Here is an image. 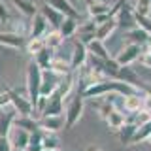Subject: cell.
<instances>
[{"label":"cell","mask_w":151,"mask_h":151,"mask_svg":"<svg viewBox=\"0 0 151 151\" xmlns=\"http://www.w3.org/2000/svg\"><path fill=\"white\" fill-rule=\"evenodd\" d=\"M25 74H27V94L36 111V104H38V98H40V87H42V70L38 68L34 60H30L27 64Z\"/></svg>","instance_id":"6da1fadb"},{"label":"cell","mask_w":151,"mask_h":151,"mask_svg":"<svg viewBox=\"0 0 151 151\" xmlns=\"http://www.w3.org/2000/svg\"><path fill=\"white\" fill-rule=\"evenodd\" d=\"M8 94H9V100H12V106L15 108V111H17V115H21V117H30L32 113H34V106H32V102H30V98H28V94L27 93H23V91H17V89H6Z\"/></svg>","instance_id":"7a4b0ae2"},{"label":"cell","mask_w":151,"mask_h":151,"mask_svg":"<svg viewBox=\"0 0 151 151\" xmlns=\"http://www.w3.org/2000/svg\"><path fill=\"white\" fill-rule=\"evenodd\" d=\"M85 110V100L81 94H76V96L70 100V104L66 106V117H64V129H74L78 125V121L81 119Z\"/></svg>","instance_id":"3957f363"},{"label":"cell","mask_w":151,"mask_h":151,"mask_svg":"<svg viewBox=\"0 0 151 151\" xmlns=\"http://www.w3.org/2000/svg\"><path fill=\"white\" fill-rule=\"evenodd\" d=\"M144 53V47L142 45H136V44H127L123 49L113 57V60L117 63L119 68H129L132 63H136V60L140 59V55Z\"/></svg>","instance_id":"277c9868"},{"label":"cell","mask_w":151,"mask_h":151,"mask_svg":"<svg viewBox=\"0 0 151 151\" xmlns=\"http://www.w3.org/2000/svg\"><path fill=\"white\" fill-rule=\"evenodd\" d=\"M27 42H28V38L23 36V34H17V32H12V30H2L0 32V45L9 47V49L25 51L27 49Z\"/></svg>","instance_id":"5b68a950"},{"label":"cell","mask_w":151,"mask_h":151,"mask_svg":"<svg viewBox=\"0 0 151 151\" xmlns=\"http://www.w3.org/2000/svg\"><path fill=\"white\" fill-rule=\"evenodd\" d=\"M115 21H117V28H121V30H132V28H136V21H134V8H132V4L127 2L123 9L115 15Z\"/></svg>","instance_id":"8992f818"},{"label":"cell","mask_w":151,"mask_h":151,"mask_svg":"<svg viewBox=\"0 0 151 151\" xmlns=\"http://www.w3.org/2000/svg\"><path fill=\"white\" fill-rule=\"evenodd\" d=\"M87 59H89V51H87V45L81 44V42H76L74 47H72V55H70V64H72V70H81L85 64H87Z\"/></svg>","instance_id":"52a82bcc"},{"label":"cell","mask_w":151,"mask_h":151,"mask_svg":"<svg viewBox=\"0 0 151 151\" xmlns=\"http://www.w3.org/2000/svg\"><path fill=\"white\" fill-rule=\"evenodd\" d=\"M40 13L45 17V21H47V25H49V28H51V30H59V28H60V25H63V21L66 19V17L63 15V13H60V12H57V9H55L53 6H51L49 2L42 6Z\"/></svg>","instance_id":"ba28073f"},{"label":"cell","mask_w":151,"mask_h":151,"mask_svg":"<svg viewBox=\"0 0 151 151\" xmlns=\"http://www.w3.org/2000/svg\"><path fill=\"white\" fill-rule=\"evenodd\" d=\"M76 34H78V40L81 42V44L89 45L94 38H96V36H94V34H96V23H94V19H87L85 23H79Z\"/></svg>","instance_id":"9c48e42d"},{"label":"cell","mask_w":151,"mask_h":151,"mask_svg":"<svg viewBox=\"0 0 151 151\" xmlns=\"http://www.w3.org/2000/svg\"><path fill=\"white\" fill-rule=\"evenodd\" d=\"M9 138V144H12L13 149H27L28 147V140H30V132L23 130L21 127H12V130H9L8 134Z\"/></svg>","instance_id":"30bf717a"},{"label":"cell","mask_w":151,"mask_h":151,"mask_svg":"<svg viewBox=\"0 0 151 151\" xmlns=\"http://www.w3.org/2000/svg\"><path fill=\"white\" fill-rule=\"evenodd\" d=\"M38 129L44 132H59L64 129V119L60 115H47V117H40L38 119Z\"/></svg>","instance_id":"8fae6325"},{"label":"cell","mask_w":151,"mask_h":151,"mask_svg":"<svg viewBox=\"0 0 151 151\" xmlns=\"http://www.w3.org/2000/svg\"><path fill=\"white\" fill-rule=\"evenodd\" d=\"M28 30H30V36L28 38H44L47 32L51 30L49 25H47V21H45V17L42 15L40 12L36 13L34 17H32V21H30V27H28Z\"/></svg>","instance_id":"7c38bea8"},{"label":"cell","mask_w":151,"mask_h":151,"mask_svg":"<svg viewBox=\"0 0 151 151\" xmlns=\"http://www.w3.org/2000/svg\"><path fill=\"white\" fill-rule=\"evenodd\" d=\"M15 117H17L15 108H6V110H0V136H8L9 134Z\"/></svg>","instance_id":"4fadbf2b"},{"label":"cell","mask_w":151,"mask_h":151,"mask_svg":"<svg viewBox=\"0 0 151 151\" xmlns=\"http://www.w3.org/2000/svg\"><path fill=\"white\" fill-rule=\"evenodd\" d=\"M115 30H117V21H115V17H108L106 21H102L100 25H96V34H94V36H96V40L106 42Z\"/></svg>","instance_id":"5bb4252c"},{"label":"cell","mask_w":151,"mask_h":151,"mask_svg":"<svg viewBox=\"0 0 151 151\" xmlns=\"http://www.w3.org/2000/svg\"><path fill=\"white\" fill-rule=\"evenodd\" d=\"M125 42L127 44H136V45H149L151 42V36L147 34V32H144L142 28H132V30H127L125 32Z\"/></svg>","instance_id":"9a60e30c"},{"label":"cell","mask_w":151,"mask_h":151,"mask_svg":"<svg viewBox=\"0 0 151 151\" xmlns=\"http://www.w3.org/2000/svg\"><path fill=\"white\" fill-rule=\"evenodd\" d=\"M9 2H12V6L15 8L23 17L32 19L38 13V6H36L34 0H9Z\"/></svg>","instance_id":"2e32d148"},{"label":"cell","mask_w":151,"mask_h":151,"mask_svg":"<svg viewBox=\"0 0 151 151\" xmlns=\"http://www.w3.org/2000/svg\"><path fill=\"white\" fill-rule=\"evenodd\" d=\"M53 59H55V49H51V47H44V49H40V51L34 55V63L38 64V68H40L42 72L51 68Z\"/></svg>","instance_id":"e0dca14e"},{"label":"cell","mask_w":151,"mask_h":151,"mask_svg":"<svg viewBox=\"0 0 151 151\" xmlns=\"http://www.w3.org/2000/svg\"><path fill=\"white\" fill-rule=\"evenodd\" d=\"M63 104L64 100H60L59 96H51V98H47L45 100V106H44V110L40 111V117H47V115H60L63 113Z\"/></svg>","instance_id":"ac0fdd59"},{"label":"cell","mask_w":151,"mask_h":151,"mask_svg":"<svg viewBox=\"0 0 151 151\" xmlns=\"http://www.w3.org/2000/svg\"><path fill=\"white\" fill-rule=\"evenodd\" d=\"M87 51H89V55L96 57V59H100V60H110V59H113V57L110 55V51H108V47L104 45V42L96 40V38H94L91 44L87 45Z\"/></svg>","instance_id":"d6986e66"},{"label":"cell","mask_w":151,"mask_h":151,"mask_svg":"<svg viewBox=\"0 0 151 151\" xmlns=\"http://www.w3.org/2000/svg\"><path fill=\"white\" fill-rule=\"evenodd\" d=\"M111 6L108 2H96V0H91L87 2V13H89V19H96L100 15H108L110 13Z\"/></svg>","instance_id":"ffe728a7"},{"label":"cell","mask_w":151,"mask_h":151,"mask_svg":"<svg viewBox=\"0 0 151 151\" xmlns=\"http://www.w3.org/2000/svg\"><path fill=\"white\" fill-rule=\"evenodd\" d=\"M142 102H144V96L140 93H134V94H129L125 96V110L127 113H140L142 111Z\"/></svg>","instance_id":"44dd1931"},{"label":"cell","mask_w":151,"mask_h":151,"mask_svg":"<svg viewBox=\"0 0 151 151\" xmlns=\"http://www.w3.org/2000/svg\"><path fill=\"white\" fill-rule=\"evenodd\" d=\"M49 4L53 6L57 12H60L64 17H78V12H76L74 4L70 0H49Z\"/></svg>","instance_id":"7402d4cb"},{"label":"cell","mask_w":151,"mask_h":151,"mask_svg":"<svg viewBox=\"0 0 151 151\" xmlns=\"http://www.w3.org/2000/svg\"><path fill=\"white\" fill-rule=\"evenodd\" d=\"M49 70H53V72L59 74V76H66V74H72L74 72L72 64H70V59H63V57H57V55H55L53 63H51V68Z\"/></svg>","instance_id":"603a6c76"},{"label":"cell","mask_w":151,"mask_h":151,"mask_svg":"<svg viewBox=\"0 0 151 151\" xmlns=\"http://www.w3.org/2000/svg\"><path fill=\"white\" fill-rule=\"evenodd\" d=\"M78 25H79L78 17H66L64 21H63V25H60V28H59V34L63 36V40L74 36L76 30H78Z\"/></svg>","instance_id":"cb8c5ba5"},{"label":"cell","mask_w":151,"mask_h":151,"mask_svg":"<svg viewBox=\"0 0 151 151\" xmlns=\"http://www.w3.org/2000/svg\"><path fill=\"white\" fill-rule=\"evenodd\" d=\"M151 136V119L138 125V129L134 132V138H132V144L130 145H136V144H142V142H147Z\"/></svg>","instance_id":"d4e9b609"},{"label":"cell","mask_w":151,"mask_h":151,"mask_svg":"<svg viewBox=\"0 0 151 151\" xmlns=\"http://www.w3.org/2000/svg\"><path fill=\"white\" fill-rule=\"evenodd\" d=\"M138 127L134 123H125V125L119 129V142L123 145H130L132 144V138H134V132Z\"/></svg>","instance_id":"484cf974"},{"label":"cell","mask_w":151,"mask_h":151,"mask_svg":"<svg viewBox=\"0 0 151 151\" xmlns=\"http://www.w3.org/2000/svg\"><path fill=\"white\" fill-rule=\"evenodd\" d=\"M106 123H108V127H110L111 130H119L121 127L127 123V113H125V111H119V110H115V111H113L111 115L106 119Z\"/></svg>","instance_id":"4316f807"},{"label":"cell","mask_w":151,"mask_h":151,"mask_svg":"<svg viewBox=\"0 0 151 151\" xmlns=\"http://www.w3.org/2000/svg\"><path fill=\"white\" fill-rule=\"evenodd\" d=\"M44 132V130H42ZM42 147L44 149H51V151H59L60 147V140L55 132H44V138H42Z\"/></svg>","instance_id":"83f0119b"},{"label":"cell","mask_w":151,"mask_h":151,"mask_svg":"<svg viewBox=\"0 0 151 151\" xmlns=\"http://www.w3.org/2000/svg\"><path fill=\"white\" fill-rule=\"evenodd\" d=\"M13 125L15 127H21L23 130L27 132H34L38 130V119H32V117H15V121H13Z\"/></svg>","instance_id":"f1b7e54d"},{"label":"cell","mask_w":151,"mask_h":151,"mask_svg":"<svg viewBox=\"0 0 151 151\" xmlns=\"http://www.w3.org/2000/svg\"><path fill=\"white\" fill-rule=\"evenodd\" d=\"M42 138H44V132L40 129L30 132V140H28L27 151H44V147H42Z\"/></svg>","instance_id":"f546056e"},{"label":"cell","mask_w":151,"mask_h":151,"mask_svg":"<svg viewBox=\"0 0 151 151\" xmlns=\"http://www.w3.org/2000/svg\"><path fill=\"white\" fill-rule=\"evenodd\" d=\"M44 42H45V47L57 49V47L63 44V36L59 34V30H49V32L44 36Z\"/></svg>","instance_id":"4dcf8cb0"},{"label":"cell","mask_w":151,"mask_h":151,"mask_svg":"<svg viewBox=\"0 0 151 151\" xmlns=\"http://www.w3.org/2000/svg\"><path fill=\"white\" fill-rule=\"evenodd\" d=\"M45 47V42H44V38H28V42H27V53H30V55H36L40 49H44Z\"/></svg>","instance_id":"1f68e13d"},{"label":"cell","mask_w":151,"mask_h":151,"mask_svg":"<svg viewBox=\"0 0 151 151\" xmlns=\"http://www.w3.org/2000/svg\"><path fill=\"white\" fill-rule=\"evenodd\" d=\"M132 8H134V13H138V15H149L151 13V0H134Z\"/></svg>","instance_id":"d6a6232c"},{"label":"cell","mask_w":151,"mask_h":151,"mask_svg":"<svg viewBox=\"0 0 151 151\" xmlns=\"http://www.w3.org/2000/svg\"><path fill=\"white\" fill-rule=\"evenodd\" d=\"M134 21H136V27L151 36V17L149 15H138V13H134Z\"/></svg>","instance_id":"836d02e7"},{"label":"cell","mask_w":151,"mask_h":151,"mask_svg":"<svg viewBox=\"0 0 151 151\" xmlns=\"http://www.w3.org/2000/svg\"><path fill=\"white\" fill-rule=\"evenodd\" d=\"M113 111H115V108H113V104L110 100H104L102 104H98V115H100L102 119H108Z\"/></svg>","instance_id":"e575fe53"},{"label":"cell","mask_w":151,"mask_h":151,"mask_svg":"<svg viewBox=\"0 0 151 151\" xmlns=\"http://www.w3.org/2000/svg\"><path fill=\"white\" fill-rule=\"evenodd\" d=\"M9 21H12L9 9L6 6V2H4V0H0V23H2V25H9Z\"/></svg>","instance_id":"d590c367"},{"label":"cell","mask_w":151,"mask_h":151,"mask_svg":"<svg viewBox=\"0 0 151 151\" xmlns=\"http://www.w3.org/2000/svg\"><path fill=\"white\" fill-rule=\"evenodd\" d=\"M138 63H140L142 66H145V68H151V51H147V49H145L144 53L140 55Z\"/></svg>","instance_id":"8d00e7d4"},{"label":"cell","mask_w":151,"mask_h":151,"mask_svg":"<svg viewBox=\"0 0 151 151\" xmlns=\"http://www.w3.org/2000/svg\"><path fill=\"white\" fill-rule=\"evenodd\" d=\"M6 108H13V106H12L8 91H4V93H0V110H6Z\"/></svg>","instance_id":"74e56055"},{"label":"cell","mask_w":151,"mask_h":151,"mask_svg":"<svg viewBox=\"0 0 151 151\" xmlns=\"http://www.w3.org/2000/svg\"><path fill=\"white\" fill-rule=\"evenodd\" d=\"M0 151H13L8 136H0Z\"/></svg>","instance_id":"f35d334b"},{"label":"cell","mask_w":151,"mask_h":151,"mask_svg":"<svg viewBox=\"0 0 151 151\" xmlns=\"http://www.w3.org/2000/svg\"><path fill=\"white\" fill-rule=\"evenodd\" d=\"M142 111L149 113L151 115V96L149 94H144V102H142Z\"/></svg>","instance_id":"ab89813d"},{"label":"cell","mask_w":151,"mask_h":151,"mask_svg":"<svg viewBox=\"0 0 151 151\" xmlns=\"http://www.w3.org/2000/svg\"><path fill=\"white\" fill-rule=\"evenodd\" d=\"M142 91H144V94H149V96H151V85L149 83H145V85H142Z\"/></svg>","instance_id":"60d3db41"},{"label":"cell","mask_w":151,"mask_h":151,"mask_svg":"<svg viewBox=\"0 0 151 151\" xmlns=\"http://www.w3.org/2000/svg\"><path fill=\"white\" fill-rule=\"evenodd\" d=\"M85 151H102L100 147H98V145H87V149Z\"/></svg>","instance_id":"b9f144b4"},{"label":"cell","mask_w":151,"mask_h":151,"mask_svg":"<svg viewBox=\"0 0 151 151\" xmlns=\"http://www.w3.org/2000/svg\"><path fill=\"white\" fill-rule=\"evenodd\" d=\"M147 51H151V42H149V45H147Z\"/></svg>","instance_id":"7bdbcfd3"},{"label":"cell","mask_w":151,"mask_h":151,"mask_svg":"<svg viewBox=\"0 0 151 151\" xmlns=\"http://www.w3.org/2000/svg\"><path fill=\"white\" fill-rule=\"evenodd\" d=\"M13 151H27V149H13Z\"/></svg>","instance_id":"ee69618b"},{"label":"cell","mask_w":151,"mask_h":151,"mask_svg":"<svg viewBox=\"0 0 151 151\" xmlns=\"http://www.w3.org/2000/svg\"><path fill=\"white\" fill-rule=\"evenodd\" d=\"M147 144H149V145H151V136H149V140H147Z\"/></svg>","instance_id":"f6af8a7d"},{"label":"cell","mask_w":151,"mask_h":151,"mask_svg":"<svg viewBox=\"0 0 151 151\" xmlns=\"http://www.w3.org/2000/svg\"><path fill=\"white\" fill-rule=\"evenodd\" d=\"M70 2H78V0H70Z\"/></svg>","instance_id":"bcb514c9"},{"label":"cell","mask_w":151,"mask_h":151,"mask_svg":"<svg viewBox=\"0 0 151 151\" xmlns=\"http://www.w3.org/2000/svg\"><path fill=\"white\" fill-rule=\"evenodd\" d=\"M44 151H51V149H44Z\"/></svg>","instance_id":"7dc6e473"}]
</instances>
